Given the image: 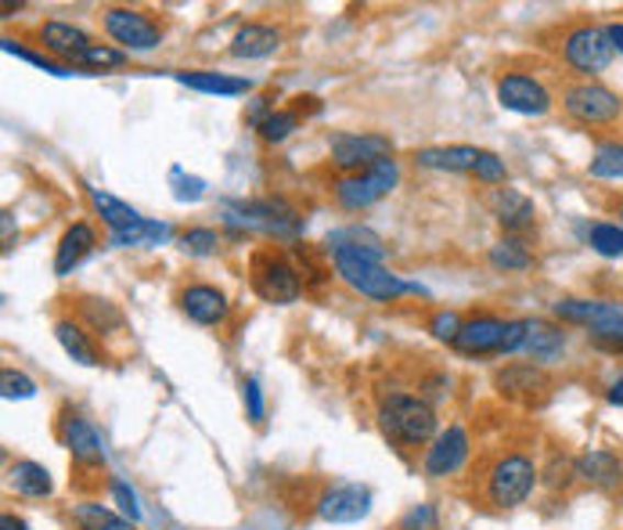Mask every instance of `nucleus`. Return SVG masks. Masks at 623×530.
Segmentation results:
<instances>
[{"mask_svg": "<svg viewBox=\"0 0 623 530\" xmlns=\"http://www.w3.org/2000/svg\"><path fill=\"white\" fill-rule=\"evenodd\" d=\"M174 180H180V188L174 191V196L180 199V202H194V199H202L205 196V185H202V180L199 177H185V174H180V170H174Z\"/></svg>", "mask_w": 623, "mask_h": 530, "instance_id": "a18cd8bd", "label": "nucleus"}, {"mask_svg": "<svg viewBox=\"0 0 623 530\" xmlns=\"http://www.w3.org/2000/svg\"><path fill=\"white\" fill-rule=\"evenodd\" d=\"M55 340L62 343V351L73 361H80V365H87V368L101 365V354H98L94 340H90V335L84 332V325H76V321H69V318L55 321Z\"/></svg>", "mask_w": 623, "mask_h": 530, "instance_id": "bb28decb", "label": "nucleus"}, {"mask_svg": "<svg viewBox=\"0 0 623 530\" xmlns=\"http://www.w3.org/2000/svg\"><path fill=\"white\" fill-rule=\"evenodd\" d=\"M0 44H4L8 55H19V58L30 62V66L44 69V73H55V76H69V73H73L69 66H62V62H55L51 55H36V51H25V47H19L15 41H11V36H4V41H0Z\"/></svg>", "mask_w": 623, "mask_h": 530, "instance_id": "4c0bfd02", "label": "nucleus"}, {"mask_svg": "<svg viewBox=\"0 0 623 530\" xmlns=\"http://www.w3.org/2000/svg\"><path fill=\"white\" fill-rule=\"evenodd\" d=\"M490 264L498 270H526L534 264V256H530L526 242L523 239H501L498 245H490Z\"/></svg>", "mask_w": 623, "mask_h": 530, "instance_id": "7c9ffc66", "label": "nucleus"}, {"mask_svg": "<svg viewBox=\"0 0 623 530\" xmlns=\"http://www.w3.org/2000/svg\"><path fill=\"white\" fill-rule=\"evenodd\" d=\"M41 44L47 47V55L62 62L69 69H90V73H109L126 66V51L94 44L84 30H76L69 22H44L41 25Z\"/></svg>", "mask_w": 623, "mask_h": 530, "instance_id": "f257e3e1", "label": "nucleus"}, {"mask_svg": "<svg viewBox=\"0 0 623 530\" xmlns=\"http://www.w3.org/2000/svg\"><path fill=\"white\" fill-rule=\"evenodd\" d=\"M177 303L194 321V325H220V321H227V314H231L227 296L216 286H188L185 292H180Z\"/></svg>", "mask_w": 623, "mask_h": 530, "instance_id": "a211bd4d", "label": "nucleus"}, {"mask_svg": "<svg viewBox=\"0 0 623 530\" xmlns=\"http://www.w3.org/2000/svg\"><path fill=\"white\" fill-rule=\"evenodd\" d=\"M101 25L120 44V51H155L163 44L159 22L141 8H105L101 11Z\"/></svg>", "mask_w": 623, "mask_h": 530, "instance_id": "9d476101", "label": "nucleus"}, {"mask_svg": "<svg viewBox=\"0 0 623 530\" xmlns=\"http://www.w3.org/2000/svg\"><path fill=\"white\" fill-rule=\"evenodd\" d=\"M332 261H335V275H340L349 289H357L360 296H368V300L393 303L397 296L419 292V286H411V281H404L400 275H393L389 267H382V261H371V256L335 250Z\"/></svg>", "mask_w": 623, "mask_h": 530, "instance_id": "7ed1b4c3", "label": "nucleus"}, {"mask_svg": "<svg viewBox=\"0 0 623 530\" xmlns=\"http://www.w3.org/2000/svg\"><path fill=\"white\" fill-rule=\"evenodd\" d=\"M58 437L62 444L69 448V455L80 462V465H101L105 462V448H101V437L98 430L80 416H65L58 426Z\"/></svg>", "mask_w": 623, "mask_h": 530, "instance_id": "6ab92c4d", "label": "nucleus"}, {"mask_svg": "<svg viewBox=\"0 0 623 530\" xmlns=\"http://www.w3.org/2000/svg\"><path fill=\"white\" fill-rule=\"evenodd\" d=\"M0 530H30V527H25V520H19V516L4 512L0 516Z\"/></svg>", "mask_w": 623, "mask_h": 530, "instance_id": "09e8293b", "label": "nucleus"}, {"mask_svg": "<svg viewBox=\"0 0 623 530\" xmlns=\"http://www.w3.org/2000/svg\"><path fill=\"white\" fill-rule=\"evenodd\" d=\"M483 148L476 145H447V148H419L414 163L430 166V170H447V174H472Z\"/></svg>", "mask_w": 623, "mask_h": 530, "instance_id": "4be33fe9", "label": "nucleus"}, {"mask_svg": "<svg viewBox=\"0 0 623 530\" xmlns=\"http://www.w3.org/2000/svg\"><path fill=\"white\" fill-rule=\"evenodd\" d=\"M112 495H115V501H120V509L126 512V520H141V506H137V495L134 490H130L123 481H112Z\"/></svg>", "mask_w": 623, "mask_h": 530, "instance_id": "c03bdc74", "label": "nucleus"}, {"mask_svg": "<svg viewBox=\"0 0 623 530\" xmlns=\"http://www.w3.org/2000/svg\"><path fill=\"white\" fill-rule=\"evenodd\" d=\"M329 250H346V253H360V256H371V261H382V242L379 235H371L368 228H343V231H332L329 235Z\"/></svg>", "mask_w": 623, "mask_h": 530, "instance_id": "c85d7f7f", "label": "nucleus"}, {"mask_svg": "<svg viewBox=\"0 0 623 530\" xmlns=\"http://www.w3.org/2000/svg\"><path fill=\"white\" fill-rule=\"evenodd\" d=\"M400 530H440L436 509H433V506H414L411 512H404V520H400Z\"/></svg>", "mask_w": 623, "mask_h": 530, "instance_id": "37998d69", "label": "nucleus"}, {"mask_svg": "<svg viewBox=\"0 0 623 530\" xmlns=\"http://www.w3.org/2000/svg\"><path fill=\"white\" fill-rule=\"evenodd\" d=\"M498 101L509 112L519 115H544L552 109V95L548 87L526 73H504L498 80Z\"/></svg>", "mask_w": 623, "mask_h": 530, "instance_id": "4468645a", "label": "nucleus"}, {"mask_svg": "<svg viewBox=\"0 0 623 530\" xmlns=\"http://www.w3.org/2000/svg\"><path fill=\"white\" fill-rule=\"evenodd\" d=\"M0 394L4 400H15V397H33L36 394V383L25 376V372H15V368H4L0 372Z\"/></svg>", "mask_w": 623, "mask_h": 530, "instance_id": "ea45409f", "label": "nucleus"}, {"mask_svg": "<svg viewBox=\"0 0 623 530\" xmlns=\"http://www.w3.org/2000/svg\"><path fill=\"white\" fill-rule=\"evenodd\" d=\"M278 47H281V30H275V25H264V22H249V25H242V30L235 33V41H231L227 51L235 58L256 62V58H270Z\"/></svg>", "mask_w": 623, "mask_h": 530, "instance_id": "412c9836", "label": "nucleus"}, {"mask_svg": "<svg viewBox=\"0 0 623 530\" xmlns=\"http://www.w3.org/2000/svg\"><path fill=\"white\" fill-rule=\"evenodd\" d=\"M605 30H609V41H613V47L620 51V55H623V22H613V25H605Z\"/></svg>", "mask_w": 623, "mask_h": 530, "instance_id": "8fccbe9b", "label": "nucleus"}, {"mask_svg": "<svg viewBox=\"0 0 623 530\" xmlns=\"http://www.w3.org/2000/svg\"><path fill=\"white\" fill-rule=\"evenodd\" d=\"M249 281L253 292L267 303H296L303 292V278L285 256H275L270 250L253 253L249 261Z\"/></svg>", "mask_w": 623, "mask_h": 530, "instance_id": "0eeeda50", "label": "nucleus"}, {"mask_svg": "<svg viewBox=\"0 0 623 530\" xmlns=\"http://www.w3.org/2000/svg\"><path fill=\"white\" fill-rule=\"evenodd\" d=\"M523 351L534 357V365H552L559 361L566 351V332L559 325H548V321H526V343Z\"/></svg>", "mask_w": 623, "mask_h": 530, "instance_id": "5701e85b", "label": "nucleus"}, {"mask_svg": "<svg viewBox=\"0 0 623 530\" xmlns=\"http://www.w3.org/2000/svg\"><path fill=\"white\" fill-rule=\"evenodd\" d=\"M84 314L90 318V325H94L98 332H112L120 329V310H115L109 300H84Z\"/></svg>", "mask_w": 623, "mask_h": 530, "instance_id": "e433bc0d", "label": "nucleus"}, {"mask_svg": "<svg viewBox=\"0 0 623 530\" xmlns=\"http://www.w3.org/2000/svg\"><path fill=\"white\" fill-rule=\"evenodd\" d=\"M609 400H613V405H623V376L613 383V390H609Z\"/></svg>", "mask_w": 623, "mask_h": 530, "instance_id": "3c124183", "label": "nucleus"}, {"mask_svg": "<svg viewBox=\"0 0 623 530\" xmlns=\"http://www.w3.org/2000/svg\"><path fill=\"white\" fill-rule=\"evenodd\" d=\"M98 530H137V527H134V520H126V516H109Z\"/></svg>", "mask_w": 623, "mask_h": 530, "instance_id": "de8ad7c7", "label": "nucleus"}, {"mask_svg": "<svg viewBox=\"0 0 623 530\" xmlns=\"http://www.w3.org/2000/svg\"><path fill=\"white\" fill-rule=\"evenodd\" d=\"M591 177H599V180H623V145H620V141H605V145L594 148Z\"/></svg>", "mask_w": 623, "mask_h": 530, "instance_id": "2f4dec72", "label": "nucleus"}, {"mask_svg": "<svg viewBox=\"0 0 623 530\" xmlns=\"http://www.w3.org/2000/svg\"><path fill=\"white\" fill-rule=\"evenodd\" d=\"M371 512V490L360 484L329 487L318 498V516L324 523H357Z\"/></svg>", "mask_w": 623, "mask_h": 530, "instance_id": "2eb2a0df", "label": "nucleus"}, {"mask_svg": "<svg viewBox=\"0 0 623 530\" xmlns=\"http://www.w3.org/2000/svg\"><path fill=\"white\" fill-rule=\"evenodd\" d=\"M256 131H259V137L267 141V145H278V141H285L292 131H300V112H296V109H275L264 123L256 126Z\"/></svg>", "mask_w": 623, "mask_h": 530, "instance_id": "72a5a7b5", "label": "nucleus"}, {"mask_svg": "<svg viewBox=\"0 0 623 530\" xmlns=\"http://www.w3.org/2000/svg\"><path fill=\"white\" fill-rule=\"evenodd\" d=\"M563 109L574 115L577 123L583 126H602V123H613L623 115V101L616 90H609L605 84H594V80H583L574 84L563 95Z\"/></svg>", "mask_w": 623, "mask_h": 530, "instance_id": "9b49d317", "label": "nucleus"}, {"mask_svg": "<svg viewBox=\"0 0 623 530\" xmlns=\"http://www.w3.org/2000/svg\"><path fill=\"white\" fill-rule=\"evenodd\" d=\"M555 318L566 321V325H583L591 329L594 340L623 329V303L613 300H577V296H566V300L555 303Z\"/></svg>", "mask_w": 623, "mask_h": 530, "instance_id": "ddd939ff", "label": "nucleus"}, {"mask_svg": "<svg viewBox=\"0 0 623 530\" xmlns=\"http://www.w3.org/2000/svg\"><path fill=\"white\" fill-rule=\"evenodd\" d=\"M472 174L483 180V185H504V180H509V166H504V159H501L498 152H487L483 148V155H479V163H476Z\"/></svg>", "mask_w": 623, "mask_h": 530, "instance_id": "58836bf2", "label": "nucleus"}, {"mask_svg": "<svg viewBox=\"0 0 623 530\" xmlns=\"http://www.w3.org/2000/svg\"><path fill=\"white\" fill-rule=\"evenodd\" d=\"M588 242L599 256H623V228L620 224H594L588 231Z\"/></svg>", "mask_w": 623, "mask_h": 530, "instance_id": "c9c22d12", "label": "nucleus"}, {"mask_svg": "<svg viewBox=\"0 0 623 530\" xmlns=\"http://www.w3.org/2000/svg\"><path fill=\"white\" fill-rule=\"evenodd\" d=\"M94 245H98V235L90 224L80 221V224L65 228V235L58 239V250H55V275L58 278L73 275V270L80 267L90 253H94Z\"/></svg>", "mask_w": 623, "mask_h": 530, "instance_id": "aec40b11", "label": "nucleus"}, {"mask_svg": "<svg viewBox=\"0 0 623 530\" xmlns=\"http://www.w3.org/2000/svg\"><path fill=\"white\" fill-rule=\"evenodd\" d=\"M526 343V321H501V318H472L465 321L458 340L461 354H515Z\"/></svg>", "mask_w": 623, "mask_h": 530, "instance_id": "39448f33", "label": "nucleus"}, {"mask_svg": "<svg viewBox=\"0 0 623 530\" xmlns=\"http://www.w3.org/2000/svg\"><path fill=\"white\" fill-rule=\"evenodd\" d=\"M177 250L185 256H213L220 250V235L213 228H188L177 235Z\"/></svg>", "mask_w": 623, "mask_h": 530, "instance_id": "f704fd0d", "label": "nucleus"}, {"mask_svg": "<svg viewBox=\"0 0 623 530\" xmlns=\"http://www.w3.org/2000/svg\"><path fill=\"white\" fill-rule=\"evenodd\" d=\"M177 80L185 87H191V90H202V95H220V98H238V95H249V90H253V84L242 80V76L213 73V69L177 73Z\"/></svg>", "mask_w": 623, "mask_h": 530, "instance_id": "393cba45", "label": "nucleus"}, {"mask_svg": "<svg viewBox=\"0 0 623 530\" xmlns=\"http://www.w3.org/2000/svg\"><path fill=\"white\" fill-rule=\"evenodd\" d=\"M574 473L580 476V481H588L591 487H616L623 481V462L613 455V451H588V455H580Z\"/></svg>", "mask_w": 623, "mask_h": 530, "instance_id": "b1692460", "label": "nucleus"}, {"mask_svg": "<svg viewBox=\"0 0 623 530\" xmlns=\"http://www.w3.org/2000/svg\"><path fill=\"white\" fill-rule=\"evenodd\" d=\"M87 199L101 213V221L112 228V235H123V231H130L134 224L145 221L134 206H126L123 199H115V196H109V191H101V188H87Z\"/></svg>", "mask_w": 623, "mask_h": 530, "instance_id": "a878e982", "label": "nucleus"}, {"mask_svg": "<svg viewBox=\"0 0 623 530\" xmlns=\"http://www.w3.org/2000/svg\"><path fill=\"white\" fill-rule=\"evenodd\" d=\"M465 459H469V437H465L461 426H447L444 433H436L430 455H425V473L450 476L461 470Z\"/></svg>", "mask_w": 623, "mask_h": 530, "instance_id": "f3484780", "label": "nucleus"}, {"mask_svg": "<svg viewBox=\"0 0 623 530\" xmlns=\"http://www.w3.org/2000/svg\"><path fill=\"white\" fill-rule=\"evenodd\" d=\"M242 397H245V416H249V422H264L267 408H264V390H259L256 379H245L242 383Z\"/></svg>", "mask_w": 623, "mask_h": 530, "instance_id": "79ce46f5", "label": "nucleus"}, {"mask_svg": "<svg viewBox=\"0 0 623 530\" xmlns=\"http://www.w3.org/2000/svg\"><path fill=\"white\" fill-rule=\"evenodd\" d=\"M397 180H400V166H397L393 155H389V159L368 166V170L335 180V202H340L343 210H349V213L368 210V206L386 199L389 191L397 188Z\"/></svg>", "mask_w": 623, "mask_h": 530, "instance_id": "423d86ee", "label": "nucleus"}, {"mask_svg": "<svg viewBox=\"0 0 623 530\" xmlns=\"http://www.w3.org/2000/svg\"><path fill=\"white\" fill-rule=\"evenodd\" d=\"M329 148H332V163L340 166V170L349 174H360L368 170V166L382 163L393 155V141H389L386 134H332L329 137Z\"/></svg>", "mask_w": 623, "mask_h": 530, "instance_id": "f8f14e48", "label": "nucleus"}, {"mask_svg": "<svg viewBox=\"0 0 623 530\" xmlns=\"http://www.w3.org/2000/svg\"><path fill=\"white\" fill-rule=\"evenodd\" d=\"M537 484V470L526 455H504L494 462V470L487 476V498L498 509H512L519 501L530 498V490Z\"/></svg>", "mask_w": 623, "mask_h": 530, "instance_id": "1a4fd4ad", "label": "nucleus"}, {"mask_svg": "<svg viewBox=\"0 0 623 530\" xmlns=\"http://www.w3.org/2000/svg\"><path fill=\"white\" fill-rule=\"evenodd\" d=\"M616 55V47L613 41H609V30L605 25H591V22H583V25H574V30L566 33V41H563V58H566V66L580 73V76H599L609 69V62H613Z\"/></svg>", "mask_w": 623, "mask_h": 530, "instance_id": "6e6552de", "label": "nucleus"}, {"mask_svg": "<svg viewBox=\"0 0 623 530\" xmlns=\"http://www.w3.org/2000/svg\"><path fill=\"white\" fill-rule=\"evenodd\" d=\"M594 343L605 346V351H616V354H623V329L609 332V335H602V340H594Z\"/></svg>", "mask_w": 623, "mask_h": 530, "instance_id": "49530a36", "label": "nucleus"}, {"mask_svg": "<svg viewBox=\"0 0 623 530\" xmlns=\"http://www.w3.org/2000/svg\"><path fill=\"white\" fill-rule=\"evenodd\" d=\"M461 325H465V321L454 314V310H440V314H433V321H430V332L436 335V340L454 343V340H458Z\"/></svg>", "mask_w": 623, "mask_h": 530, "instance_id": "a19ab883", "label": "nucleus"}, {"mask_svg": "<svg viewBox=\"0 0 623 530\" xmlns=\"http://www.w3.org/2000/svg\"><path fill=\"white\" fill-rule=\"evenodd\" d=\"M379 426L393 444L419 448L436 441V411L430 400L411 394H389L379 405Z\"/></svg>", "mask_w": 623, "mask_h": 530, "instance_id": "f03ea898", "label": "nucleus"}, {"mask_svg": "<svg viewBox=\"0 0 623 530\" xmlns=\"http://www.w3.org/2000/svg\"><path fill=\"white\" fill-rule=\"evenodd\" d=\"M8 481L25 498H47L51 495V473L41 462H15L8 470Z\"/></svg>", "mask_w": 623, "mask_h": 530, "instance_id": "cd10ccee", "label": "nucleus"}, {"mask_svg": "<svg viewBox=\"0 0 623 530\" xmlns=\"http://www.w3.org/2000/svg\"><path fill=\"white\" fill-rule=\"evenodd\" d=\"M544 372L537 365H509L498 376V386H501V394H512V397H530V394H537L544 390Z\"/></svg>", "mask_w": 623, "mask_h": 530, "instance_id": "c756f323", "label": "nucleus"}, {"mask_svg": "<svg viewBox=\"0 0 623 530\" xmlns=\"http://www.w3.org/2000/svg\"><path fill=\"white\" fill-rule=\"evenodd\" d=\"M620 228H623V202H620Z\"/></svg>", "mask_w": 623, "mask_h": 530, "instance_id": "603ef678", "label": "nucleus"}, {"mask_svg": "<svg viewBox=\"0 0 623 530\" xmlns=\"http://www.w3.org/2000/svg\"><path fill=\"white\" fill-rule=\"evenodd\" d=\"M227 224L245 231H264L275 239H296L303 231V217L285 199H253V202H227Z\"/></svg>", "mask_w": 623, "mask_h": 530, "instance_id": "20e7f679", "label": "nucleus"}, {"mask_svg": "<svg viewBox=\"0 0 623 530\" xmlns=\"http://www.w3.org/2000/svg\"><path fill=\"white\" fill-rule=\"evenodd\" d=\"M490 213H494V221L509 231L512 239H519L523 231H530V228H534V221H537L534 199H526L523 191H515V188H494V191H490Z\"/></svg>", "mask_w": 623, "mask_h": 530, "instance_id": "dca6fc26", "label": "nucleus"}, {"mask_svg": "<svg viewBox=\"0 0 623 530\" xmlns=\"http://www.w3.org/2000/svg\"><path fill=\"white\" fill-rule=\"evenodd\" d=\"M170 239V224H159V221H141L123 235H112V245H120V250H130V245H159Z\"/></svg>", "mask_w": 623, "mask_h": 530, "instance_id": "473e14b6", "label": "nucleus"}]
</instances>
